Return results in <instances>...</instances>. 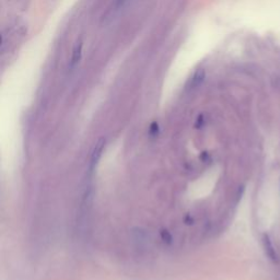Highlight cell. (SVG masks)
Masks as SVG:
<instances>
[{"instance_id": "7a4b0ae2", "label": "cell", "mask_w": 280, "mask_h": 280, "mask_svg": "<svg viewBox=\"0 0 280 280\" xmlns=\"http://www.w3.org/2000/svg\"><path fill=\"white\" fill-rule=\"evenodd\" d=\"M263 243H264L266 255L268 256L272 260V262H275V263L279 262V255H278V253H277V251L275 249V246H273L272 242H271L268 234H264Z\"/></svg>"}, {"instance_id": "3957f363", "label": "cell", "mask_w": 280, "mask_h": 280, "mask_svg": "<svg viewBox=\"0 0 280 280\" xmlns=\"http://www.w3.org/2000/svg\"><path fill=\"white\" fill-rule=\"evenodd\" d=\"M205 76H206V74H205V72H203V70H201V69L197 70V72L194 74V76L192 77V79H190V81H189L190 89L199 87L201 82L203 81V79H205Z\"/></svg>"}, {"instance_id": "ba28073f", "label": "cell", "mask_w": 280, "mask_h": 280, "mask_svg": "<svg viewBox=\"0 0 280 280\" xmlns=\"http://www.w3.org/2000/svg\"><path fill=\"white\" fill-rule=\"evenodd\" d=\"M0 44H2V36H0Z\"/></svg>"}, {"instance_id": "277c9868", "label": "cell", "mask_w": 280, "mask_h": 280, "mask_svg": "<svg viewBox=\"0 0 280 280\" xmlns=\"http://www.w3.org/2000/svg\"><path fill=\"white\" fill-rule=\"evenodd\" d=\"M81 53H82V42L78 41L76 43V45L73 50V57H72V67L76 66L81 59Z\"/></svg>"}, {"instance_id": "6da1fadb", "label": "cell", "mask_w": 280, "mask_h": 280, "mask_svg": "<svg viewBox=\"0 0 280 280\" xmlns=\"http://www.w3.org/2000/svg\"><path fill=\"white\" fill-rule=\"evenodd\" d=\"M104 146H105V140L102 138L100 139L97 146L94 147V150L92 152V157H91V161H90V173L95 170V167H97V164L99 163L100 159L102 157V152L104 150Z\"/></svg>"}, {"instance_id": "5b68a950", "label": "cell", "mask_w": 280, "mask_h": 280, "mask_svg": "<svg viewBox=\"0 0 280 280\" xmlns=\"http://www.w3.org/2000/svg\"><path fill=\"white\" fill-rule=\"evenodd\" d=\"M159 131H160V129H159L158 124L156 122L152 123L150 125V128H149V135L151 137H157L159 135Z\"/></svg>"}, {"instance_id": "8992f818", "label": "cell", "mask_w": 280, "mask_h": 280, "mask_svg": "<svg viewBox=\"0 0 280 280\" xmlns=\"http://www.w3.org/2000/svg\"><path fill=\"white\" fill-rule=\"evenodd\" d=\"M160 235H161V238L165 242V243H167V244H171L172 243V235H171V233L169 231L162 230L160 232Z\"/></svg>"}, {"instance_id": "52a82bcc", "label": "cell", "mask_w": 280, "mask_h": 280, "mask_svg": "<svg viewBox=\"0 0 280 280\" xmlns=\"http://www.w3.org/2000/svg\"><path fill=\"white\" fill-rule=\"evenodd\" d=\"M125 0H117V5H122Z\"/></svg>"}]
</instances>
